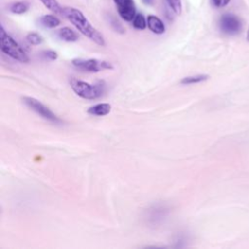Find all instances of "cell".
Here are the masks:
<instances>
[{"label": "cell", "mask_w": 249, "mask_h": 249, "mask_svg": "<svg viewBox=\"0 0 249 249\" xmlns=\"http://www.w3.org/2000/svg\"><path fill=\"white\" fill-rule=\"evenodd\" d=\"M62 15L85 36L93 41L99 46L105 45L103 35L91 25L85 15L78 9L73 7H64L62 9Z\"/></svg>", "instance_id": "6da1fadb"}, {"label": "cell", "mask_w": 249, "mask_h": 249, "mask_svg": "<svg viewBox=\"0 0 249 249\" xmlns=\"http://www.w3.org/2000/svg\"><path fill=\"white\" fill-rule=\"evenodd\" d=\"M0 40H1V50L3 53L11 56L12 58L20 61L28 62L29 57L20 45L15 41L4 29L3 25L0 27Z\"/></svg>", "instance_id": "7a4b0ae2"}, {"label": "cell", "mask_w": 249, "mask_h": 249, "mask_svg": "<svg viewBox=\"0 0 249 249\" xmlns=\"http://www.w3.org/2000/svg\"><path fill=\"white\" fill-rule=\"evenodd\" d=\"M70 84L75 93L85 99H95L103 92V86L100 87L99 85H90L77 79H71Z\"/></svg>", "instance_id": "3957f363"}, {"label": "cell", "mask_w": 249, "mask_h": 249, "mask_svg": "<svg viewBox=\"0 0 249 249\" xmlns=\"http://www.w3.org/2000/svg\"><path fill=\"white\" fill-rule=\"evenodd\" d=\"M72 64L81 70L89 71V72H99L104 69L113 68V65L110 62L98 60L95 58H89V59L75 58L72 60Z\"/></svg>", "instance_id": "277c9868"}, {"label": "cell", "mask_w": 249, "mask_h": 249, "mask_svg": "<svg viewBox=\"0 0 249 249\" xmlns=\"http://www.w3.org/2000/svg\"><path fill=\"white\" fill-rule=\"evenodd\" d=\"M23 102L33 111H35L37 114H39L40 116H42L44 119L54 123V124H60L61 121L58 119V117L53 114L48 107H46L44 104H42L39 100L33 98V97H29V96H25L22 98Z\"/></svg>", "instance_id": "5b68a950"}, {"label": "cell", "mask_w": 249, "mask_h": 249, "mask_svg": "<svg viewBox=\"0 0 249 249\" xmlns=\"http://www.w3.org/2000/svg\"><path fill=\"white\" fill-rule=\"evenodd\" d=\"M241 27L240 19L232 14H226L220 18V28L225 34L235 35L240 32Z\"/></svg>", "instance_id": "8992f818"}, {"label": "cell", "mask_w": 249, "mask_h": 249, "mask_svg": "<svg viewBox=\"0 0 249 249\" xmlns=\"http://www.w3.org/2000/svg\"><path fill=\"white\" fill-rule=\"evenodd\" d=\"M119 16L125 21H132L136 13L134 0H113Z\"/></svg>", "instance_id": "52a82bcc"}, {"label": "cell", "mask_w": 249, "mask_h": 249, "mask_svg": "<svg viewBox=\"0 0 249 249\" xmlns=\"http://www.w3.org/2000/svg\"><path fill=\"white\" fill-rule=\"evenodd\" d=\"M148 28L155 34H163L165 32V25L163 21L157 16L149 15L147 18Z\"/></svg>", "instance_id": "ba28073f"}, {"label": "cell", "mask_w": 249, "mask_h": 249, "mask_svg": "<svg viewBox=\"0 0 249 249\" xmlns=\"http://www.w3.org/2000/svg\"><path fill=\"white\" fill-rule=\"evenodd\" d=\"M111 111V105L108 103H98L89 108L88 113L94 116H105Z\"/></svg>", "instance_id": "9c48e42d"}, {"label": "cell", "mask_w": 249, "mask_h": 249, "mask_svg": "<svg viewBox=\"0 0 249 249\" xmlns=\"http://www.w3.org/2000/svg\"><path fill=\"white\" fill-rule=\"evenodd\" d=\"M58 37L65 42H75L78 40V34L70 27H62L58 30Z\"/></svg>", "instance_id": "30bf717a"}, {"label": "cell", "mask_w": 249, "mask_h": 249, "mask_svg": "<svg viewBox=\"0 0 249 249\" xmlns=\"http://www.w3.org/2000/svg\"><path fill=\"white\" fill-rule=\"evenodd\" d=\"M30 8V5L26 1H16L10 5V11L13 14L17 15H22L26 13Z\"/></svg>", "instance_id": "8fae6325"}, {"label": "cell", "mask_w": 249, "mask_h": 249, "mask_svg": "<svg viewBox=\"0 0 249 249\" xmlns=\"http://www.w3.org/2000/svg\"><path fill=\"white\" fill-rule=\"evenodd\" d=\"M40 22L42 25L48 28H54L60 24V20L53 15H44L40 18Z\"/></svg>", "instance_id": "7c38bea8"}, {"label": "cell", "mask_w": 249, "mask_h": 249, "mask_svg": "<svg viewBox=\"0 0 249 249\" xmlns=\"http://www.w3.org/2000/svg\"><path fill=\"white\" fill-rule=\"evenodd\" d=\"M209 78L208 75H204V74H200V75H195V76H189V77H185L181 80V84L184 85H191V84H196V83H200L203 82L205 80H207Z\"/></svg>", "instance_id": "4fadbf2b"}, {"label": "cell", "mask_w": 249, "mask_h": 249, "mask_svg": "<svg viewBox=\"0 0 249 249\" xmlns=\"http://www.w3.org/2000/svg\"><path fill=\"white\" fill-rule=\"evenodd\" d=\"M132 26L138 30L145 29L147 26V18H145L144 16L140 13L136 14L132 19Z\"/></svg>", "instance_id": "5bb4252c"}, {"label": "cell", "mask_w": 249, "mask_h": 249, "mask_svg": "<svg viewBox=\"0 0 249 249\" xmlns=\"http://www.w3.org/2000/svg\"><path fill=\"white\" fill-rule=\"evenodd\" d=\"M43 5L55 14H62V9L57 0H40Z\"/></svg>", "instance_id": "9a60e30c"}, {"label": "cell", "mask_w": 249, "mask_h": 249, "mask_svg": "<svg viewBox=\"0 0 249 249\" xmlns=\"http://www.w3.org/2000/svg\"><path fill=\"white\" fill-rule=\"evenodd\" d=\"M170 9L176 15H181L182 13V1L181 0H165Z\"/></svg>", "instance_id": "2e32d148"}, {"label": "cell", "mask_w": 249, "mask_h": 249, "mask_svg": "<svg viewBox=\"0 0 249 249\" xmlns=\"http://www.w3.org/2000/svg\"><path fill=\"white\" fill-rule=\"evenodd\" d=\"M26 40L31 45H40L43 42V38L40 34L36 32H30L26 36Z\"/></svg>", "instance_id": "e0dca14e"}, {"label": "cell", "mask_w": 249, "mask_h": 249, "mask_svg": "<svg viewBox=\"0 0 249 249\" xmlns=\"http://www.w3.org/2000/svg\"><path fill=\"white\" fill-rule=\"evenodd\" d=\"M44 54L46 57L50 58L51 60H54L57 58V53L54 52V51H52V50H48V51H45L44 52Z\"/></svg>", "instance_id": "ac0fdd59"}, {"label": "cell", "mask_w": 249, "mask_h": 249, "mask_svg": "<svg viewBox=\"0 0 249 249\" xmlns=\"http://www.w3.org/2000/svg\"><path fill=\"white\" fill-rule=\"evenodd\" d=\"M213 5L218 7V8H222V7H225L229 2L230 0H211Z\"/></svg>", "instance_id": "d6986e66"}, {"label": "cell", "mask_w": 249, "mask_h": 249, "mask_svg": "<svg viewBox=\"0 0 249 249\" xmlns=\"http://www.w3.org/2000/svg\"><path fill=\"white\" fill-rule=\"evenodd\" d=\"M142 2L145 4V5H151L153 3V0H142Z\"/></svg>", "instance_id": "ffe728a7"}]
</instances>
